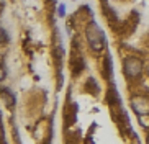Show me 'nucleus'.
Listing matches in <instances>:
<instances>
[{"label":"nucleus","instance_id":"obj_1","mask_svg":"<svg viewBox=\"0 0 149 144\" xmlns=\"http://www.w3.org/2000/svg\"><path fill=\"white\" fill-rule=\"evenodd\" d=\"M85 38H87L88 48L93 52H102L105 48V35L103 30L97 25L95 22H90L85 28Z\"/></svg>","mask_w":149,"mask_h":144},{"label":"nucleus","instance_id":"obj_2","mask_svg":"<svg viewBox=\"0 0 149 144\" xmlns=\"http://www.w3.org/2000/svg\"><path fill=\"white\" fill-rule=\"evenodd\" d=\"M123 72L128 79H138L143 72V61L138 57H128L123 64Z\"/></svg>","mask_w":149,"mask_h":144},{"label":"nucleus","instance_id":"obj_3","mask_svg":"<svg viewBox=\"0 0 149 144\" xmlns=\"http://www.w3.org/2000/svg\"><path fill=\"white\" fill-rule=\"evenodd\" d=\"M131 105L133 111L136 115H144V113H149V100L146 97H141V95H136V97H131Z\"/></svg>","mask_w":149,"mask_h":144},{"label":"nucleus","instance_id":"obj_4","mask_svg":"<svg viewBox=\"0 0 149 144\" xmlns=\"http://www.w3.org/2000/svg\"><path fill=\"white\" fill-rule=\"evenodd\" d=\"M0 98L5 103V106H8V108H12L15 105V95L8 88H0Z\"/></svg>","mask_w":149,"mask_h":144},{"label":"nucleus","instance_id":"obj_5","mask_svg":"<svg viewBox=\"0 0 149 144\" xmlns=\"http://www.w3.org/2000/svg\"><path fill=\"white\" fill-rule=\"evenodd\" d=\"M107 102H108L111 106H113V105H120V103H121V102H120V95L116 93L115 87H111L108 90V93H107Z\"/></svg>","mask_w":149,"mask_h":144},{"label":"nucleus","instance_id":"obj_6","mask_svg":"<svg viewBox=\"0 0 149 144\" xmlns=\"http://www.w3.org/2000/svg\"><path fill=\"white\" fill-rule=\"evenodd\" d=\"M75 115H77V105L70 103L66 106V120L69 118V123L75 121Z\"/></svg>","mask_w":149,"mask_h":144},{"label":"nucleus","instance_id":"obj_7","mask_svg":"<svg viewBox=\"0 0 149 144\" xmlns=\"http://www.w3.org/2000/svg\"><path fill=\"white\" fill-rule=\"evenodd\" d=\"M111 69H113V65H111V57L107 56L105 57V75H107V79H111V75H113Z\"/></svg>","mask_w":149,"mask_h":144},{"label":"nucleus","instance_id":"obj_8","mask_svg":"<svg viewBox=\"0 0 149 144\" xmlns=\"http://www.w3.org/2000/svg\"><path fill=\"white\" fill-rule=\"evenodd\" d=\"M138 123H139L143 128L149 129V113H144V115H138Z\"/></svg>","mask_w":149,"mask_h":144},{"label":"nucleus","instance_id":"obj_9","mask_svg":"<svg viewBox=\"0 0 149 144\" xmlns=\"http://www.w3.org/2000/svg\"><path fill=\"white\" fill-rule=\"evenodd\" d=\"M0 43H3V44L8 43V35H7V31L3 28H0Z\"/></svg>","mask_w":149,"mask_h":144},{"label":"nucleus","instance_id":"obj_10","mask_svg":"<svg viewBox=\"0 0 149 144\" xmlns=\"http://www.w3.org/2000/svg\"><path fill=\"white\" fill-rule=\"evenodd\" d=\"M5 79H7V67L0 62V80H5Z\"/></svg>","mask_w":149,"mask_h":144},{"label":"nucleus","instance_id":"obj_11","mask_svg":"<svg viewBox=\"0 0 149 144\" xmlns=\"http://www.w3.org/2000/svg\"><path fill=\"white\" fill-rule=\"evenodd\" d=\"M59 17H64V5H59Z\"/></svg>","mask_w":149,"mask_h":144},{"label":"nucleus","instance_id":"obj_12","mask_svg":"<svg viewBox=\"0 0 149 144\" xmlns=\"http://www.w3.org/2000/svg\"><path fill=\"white\" fill-rule=\"evenodd\" d=\"M146 141H148V143H149V136H148V139H146Z\"/></svg>","mask_w":149,"mask_h":144}]
</instances>
